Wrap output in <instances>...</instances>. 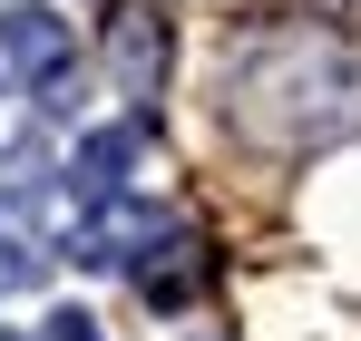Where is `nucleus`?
<instances>
[{
    "label": "nucleus",
    "instance_id": "obj_1",
    "mask_svg": "<svg viewBox=\"0 0 361 341\" xmlns=\"http://www.w3.org/2000/svg\"><path fill=\"white\" fill-rule=\"evenodd\" d=\"M59 68H68V20H49V10L0 20V98H39Z\"/></svg>",
    "mask_w": 361,
    "mask_h": 341
},
{
    "label": "nucleus",
    "instance_id": "obj_2",
    "mask_svg": "<svg viewBox=\"0 0 361 341\" xmlns=\"http://www.w3.org/2000/svg\"><path fill=\"white\" fill-rule=\"evenodd\" d=\"M127 166H137V127H98V137H78V156H68V195L78 205H118L127 195Z\"/></svg>",
    "mask_w": 361,
    "mask_h": 341
},
{
    "label": "nucleus",
    "instance_id": "obj_3",
    "mask_svg": "<svg viewBox=\"0 0 361 341\" xmlns=\"http://www.w3.org/2000/svg\"><path fill=\"white\" fill-rule=\"evenodd\" d=\"M108 68H118L127 98H157V78H166V20H157V10H118V30H108Z\"/></svg>",
    "mask_w": 361,
    "mask_h": 341
},
{
    "label": "nucleus",
    "instance_id": "obj_4",
    "mask_svg": "<svg viewBox=\"0 0 361 341\" xmlns=\"http://www.w3.org/2000/svg\"><path fill=\"white\" fill-rule=\"evenodd\" d=\"M195 283H205V244H195V234H176V225H166L147 254H137V292H147L157 312H176Z\"/></svg>",
    "mask_w": 361,
    "mask_h": 341
},
{
    "label": "nucleus",
    "instance_id": "obj_5",
    "mask_svg": "<svg viewBox=\"0 0 361 341\" xmlns=\"http://www.w3.org/2000/svg\"><path fill=\"white\" fill-rule=\"evenodd\" d=\"M39 273H49V254H39V244H30V234H20V225H0V292L39 283Z\"/></svg>",
    "mask_w": 361,
    "mask_h": 341
},
{
    "label": "nucleus",
    "instance_id": "obj_6",
    "mask_svg": "<svg viewBox=\"0 0 361 341\" xmlns=\"http://www.w3.org/2000/svg\"><path fill=\"white\" fill-rule=\"evenodd\" d=\"M39 341H98V322H88V312H49V322H39Z\"/></svg>",
    "mask_w": 361,
    "mask_h": 341
},
{
    "label": "nucleus",
    "instance_id": "obj_7",
    "mask_svg": "<svg viewBox=\"0 0 361 341\" xmlns=\"http://www.w3.org/2000/svg\"><path fill=\"white\" fill-rule=\"evenodd\" d=\"M0 341H10V332H0Z\"/></svg>",
    "mask_w": 361,
    "mask_h": 341
}]
</instances>
